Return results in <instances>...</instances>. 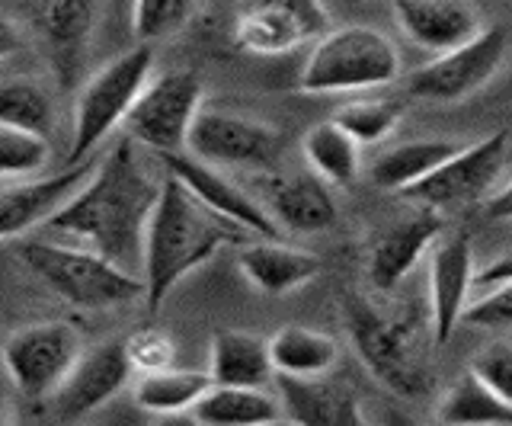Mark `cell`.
Masks as SVG:
<instances>
[{
    "label": "cell",
    "instance_id": "obj_37",
    "mask_svg": "<svg viewBox=\"0 0 512 426\" xmlns=\"http://www.w3.org/2000/svg\"><path fill=\"white\" fill-rule=\"evenodd\" d=\"M509 279H512V250L503 257L490 260L484 270H477L474 286L484 292V289H493V286H500V282H509Z\"/></svg>",
    "mask_w": 512,
    "mask_h": 426
},
{
    "label": "cell",
    "instance_id": "obj_23",
    "mask_svg": "<svg viewBox=\"0 0 512 426\" xmlns=\"http://www.w3.org/2000/svg\"><path fill=\"white\" fill-rule=\"evenodd\" d=\"M208 372H212L215 385L266 388L276 378L269 340L247 334V330H221V334L212 337Z\"/></svg>",
    "mask_w": 512,
    "mask_h": 426
},
{
    "label": "cell",
    "instance_id": "obj_5",
    "mask_svg": "<svg viewBox=\"0 0 512 426\" xmlns=\"http://www.w3.org/2000/svg\"><path fill=\"white\" fill-rule=\"evenodd\" d=\"M400 77V55L394 42L375 26H336L304 61L301 90L346 93L394 84Z\"/></svg>",
    "mask_w": 512,
    "mask_h": 426
},
{
    "label": "cell",
    "instance_id": "obj_41",
    "mask_svg": "<svg viewBox=\"0 0 512 426\" xmlns=\"http://www.w3.org/2000/svg\"><path fill=\"white\" fill-rule=\"evenodd\" d=\"M263 426H295L288 417H279V420H272V423H263Z\"/></svg>",
    "mask_w": 512,
    "mask_h": 426
},
{
    "label": "cell",
    "instance_id": "obj_20",
    "mask_svg": "<svg viewBox=\"0 0 512 426\" xmlns=\"http://www.w3.org/2000/svg\"><path fill=\"white\" fill-rule=\"evenodd\" d=\"M404 36L420 49L445 55L480 33V17L468 0H394Z\"/></svg>",
    "mask_w": 512,
    "mask_h": 426
},
{
    "label": "cell",
    "instance_id": "obj_34",
    "mask_svg": "<svg viewBox=\"0 0 512 426\" xmlns=\"http://www.w3.org/2000/svg\"><path fill=\"white\" fill-rule=\"evenodd\" d=\"M125 353H128V362H132V369L138 375H154V372L173 369L176 346L164 330L144 327V330H135V334L125 340Z\"/></svg>",
    "mask_w": 512,
    "mask_h": 426
},
{
    "label": "cell",
    "instance_id": "obj_7",
    "mask_svg": "<svg viewBox=\"0 0 512 426\" xmlns=\"http://www.w3.org/2000/svg\"><path fill=\"white\" fill-rule=\"evenodd\" d=\"M202 109V81L196 71H167L141 90L132 113L125 116V135L141 148L160 154L186 151V141Z\"/></svg>",
    "mask_w": 512,
    "mask_h": 426
},
{
    "label": "cell",
    "instance_id": "obj_10",
    "mask_svg": "<svg viewBox=\"0 0 512 426\" xmlns=\"http://www.w3.org/2000/svg\"><path fill=\"white\" fill-rule=\"evenodd\" d=\"M509 154V132L500 129L487 138L474 141V145L461 148L455 157L432 170L426 180H420L416 186L404 189L400 199H407L413 205H423V209H461V205H471L480 199H490V189L496 186V177L503 173Z\"/></svg>",
    "mask_w": 512,
    "mask_h": 426
},
{
    "label": "cell",
    "instance_id": "obj_33",
    "mask_svg": "<svg viewBox=\"0 0 512 426\" xmlns=\"http://www.w3.org/2000/svg\"><path fill=\"white\" fill-rule=\"evenodd\" d=\"M48 154L52 148H48L45 135L0 125V173H4V180L36 173L48 161Z\"/></svg>",
    "mask_w": 512,
    "mask_h": 426
},
{
    "label": "cell",
    "instance_id": "obj_19",
    "mask_svg": "<svg viewBox=\"0 0 512 426\" xmlns=\"http://www.w3.org/2000/svg\"><path fill=\"white\" fill-rule=\"evenodd\" d=\"M32 26L52 61V71L61 87H71L84 68L90 29H93V0H42L36 7Z\"/></svg>",
    "mask_w": 512,
    "mask_h": 426
},
{
    "label": "cell",
    "instance_id": "obj_16",
    "mask_svg": "<svg viewBox=\"0 0 512 426\" xmlns=\"http://www.w3.org/2000/svg\"><path fill=\"white\" fill-rule=\"evenodd\" d=\"M132 372L135 369H132V362H128L125 340H109L80 356L71 375L64 378L61 388L48 401H52L55 414L64 420L93 414L96 407H103L106 401L116 398L128 385V375Z\"/></svg>",
    "mask_w": 512,
    "mask_h": 426
},
{
    "label": "cell",
    "instance_id": "obj_35",
    "mask_svg": "<svg viewBox=\"0 0 512 426\" xmlns=\"http://www.w3.org/2000/svg\"><path fill=\"white\" fill-rule=\"evenodd\" d=\"M471 372L512 407V343L484 346V350L474 356Z\"/></svg>",
    "mask_w": 512,
    "mask_h": 426
},
{
    "label": "cell",
    "instance_id": "obj_15",
    "mask_svg": "<svg viewBox=\"0 0 512 426\" xmlns=\"http://www.w3.org/2000/svg\"><path fill=\"white\" fill-rule=\"evenodd\" d=\"M100 161L90 157L84 164L64 167L55 177L45 180H26V183H7L0 196V234L13 241L16 234H26L36 225H48L52 218L68 205L84 183L96 173Z\"/></svg>",
    "mask_w": 512,
    "mask_h": 426
},
{
    "label": "cell",
    "instance_id": "obj_26",
    "mask_svg": "<svg viewBox=\"0 0 512 426\" xmlns=\"http://www.w3.org/2000/svg\"><path fill=\"white\" fill-rule=\"evenodd\" d=\"M436 417L442 426H512V407L468 369L442 391Z\"/></svg>",
    "mask_w": 512,
    "mask_h": 426
},
{
    "label": "cell",
    "instance_id": "obj_14",
    "mask_svg": "<svg viewBox=\"0 0 512 426\" xmlns=\"http://www.w3.org/2000/svg\"><path fill=\"white\" fill-rule=\"evenodd\" d=\"M477 279L474 244L468 231H452L436 244L429 257V321L436 343H448L455 327L464 321L468 298Z\"/></svg>",
    "mask_w": 512,
    "mask_h": 426
},
{
    "label": "cell",
    "instance_id": "obj_3",
    "mask_svg": "<svg viewBox=\"0 0 512 426\" xmlns=\"http://www.w3.org/2000/svg\"><path fill=\"white\" fill-rule=\"evenodd\" d=\"M20 257L48 289L74 308H112L148 292L141 276H132L90 247L26 241L20 244Z\"/></svg>",
    "mask_w": 512,
    "mask_h": 426
},
{
    "label": "cell",
    "instance_id": "obj_32",
    "mask_svg": "<svg viewBox=\"0 0 512 426\" xmlns=\"http://www.w3.org/2000/svg\"><path fill=\"white\" fill-rule=\"evenodd\" d=\"M199 0H135L132 29L141 45L176 36L196 17Z\"/></svg>",
    "mask_w": 512,
    "mask_h": 426
},
{
    "label": "cell",
    "instance_id": "obj_11",
    "mask_svg": "<svg viewBox=\"0 0 512 426\" xmlns=\"http://www.w3.org/2000/svg\"><path fill=\"white\" fill-rule=\"evenodd\" d=\"M330 29L324 0H237L231 39L250 55H285Z\"/></svg>",
    "mask_w": 512,
    "mask_h": 426
},
{
    "label": "cell",
    "instance_id": "obj_29",
    "mask_svg": "<svg viewBox=\"0 0 512 426\" xmlns=\"http://www.w3.org/2000/svg\"><path fill=\"white\" fill-rule=\"evenodd\" d=\"M301 148H304V157H308V164L324 183L349 186L356 180L362 145L352 135H346L333 119L314 125V129L304 135Z\"/></svg>",
    "mask_w": 512,
    "mask_h": 426
},
{
    "label": "cell",
    "instance_id": "obj_24",
    "mask_svg": "<svg viewBox=\"0 0 512 426\" xmlns=\"http://www.w3.org/2000/svg\"><path fill=\"white\" fill-rule=\"evenodd\" d=\"M461 151L458 141L448 138H420V141H404L384 151L378 161L368 167V180H372L384 193H404V189L426 180L432 170H439L448 157Z\"/></svg>",
    "mask_w": 512,
    "mask_h": 426
},
{
    "label": "cell",
    "instance_id": "obj_25",
    "mask_svg": "<svg viewBox=\"0 0 512 426\" xmlns=\"http://www.w3.org/2000/svg\"><path fill=\"white\" fill-rule=\"evenodd\" d=\"M212 388H215V378L208 369H164V372L138 378L135 404L154 417L186 414V410H196L199 401Z\"/></svg>",
    "mask_w": 512,
    "mask_h": 426
},
{
    "label": "cell",
    "instance_id": "obj_27",
    "mask_svg": "<svg viewBox=\"0 0 512 426\" xmlns=\"http://www.w3.org/2000/svg\"><path fill=\"white\" fill-rule=\"evenodd\" d=\"M272 366L276 375L288 378H317L330 375V369L340 359V346L333 337L320 334L311 327H282L269 337Z\"/></svg>",
    "mask_w": 512,
    "mask_h": 426
},
{
    "label": "cell",
    "instance_id": "obj_4",
    "mask_svg": "<svg viewBox=\"0 0 512 426\" xmlns=\"http://www.w3.org/2000/svg\"><path fill=\"white\" fill-rule=\"evenodd\" d=\"M346 327L365 369L384 388L400 398H420L429 388V372L423 359V346L416 337V324L404 314L381 311L362 295L346 298Z\"/></svg>",
    "mask_w": 512,
    "mask_h": 426
},
{
    "label": "cell",
    "instance_id": "obj_2",
    "mask_svg": "<svg viewBox=\"0 0 512 426\" xmlns=\"http://www.w3.org/2000/svg\"><path fill=\"white\" fill-rule=\"evenodd\" d=\"M237 241V225L199 202L189 189L164 170V189H160L157 209L148 225V241H144V305L148 314L164 308L170 292L180 282L212 260L218 250Z\"/></svg>",
    "mask_w": 512,
    "mask_h": 426
},
{
    "label": "cell",
    "instance_id": "obj_17",
    "mask_svg": "<svg viewBox=\"0 0 512 426\" xmlns=\"http://www.w3.org/2000/svg\"><path fill=\"white\" fill-rule=\"evenodd\" d=\"M442 231V215L436 209H423V205L404 215L400 222L388 225L372 244V254H368V282L378 292H391L394 286H400L416 270L426 250L442 238Z\"/></svg>",
    "mask_w": 512,
    "mask_h": 426
},
{
    "label": "cell",
    "instance_id": "obj_28",
    "mask_svg": "<svg viewBox=\"0 0 512 426\" xmlns=\"http://www.w3.org/2000/svg\"><path fill=\"white\" fill-rule=\"evenodd\" d=\"M202 426H263L285 417L279 394L269 388H231L215 385L196 407Z\"/></svg>",
    "mask_w": 512,
    "mask_h": 426
},
{
    "label": "cell",
    "instance_id": "obj_30",
    "mask_svg": "<svg viewBox=\"0 0 512 426\" xmlns=\"http://www.w3.org/2000/svg\"><path fill=\"white\" fill-rule=\"evenodd\" d=\"M55 119V103L52 97L32 81H7L0 90V125L10 129L36 132L48 138Z\"/></svg>",
    "mask_w": 512,
    "mask_h": 426
},
{
    "label": "cell",
    "instance_id": "obj_31",
    "mask_svg": "<svg viewBox=\"0 0 512 426\" xmlns=\"http://www.w3.org/2000/svg\"><path fill=\"white\" fill-rule=\"evenodd\" d=\"M400 116H404V106L397 100H356L336 109L333 122L359 145H375L397 129Z\"/></svg>",
    "mask_w": 512,
    "mask_h": 426
},
{
    "label": "cell",
    "instance_id": "obj_22",
    "mask_svg": "<svg viewBox=\"0 0 512 426\" xmlns=\"http://www.w3.org/2000/svg\"><path fill=\"white\" fill-rule=\"evenodd\" d=\"M237 266L253 289H260L263 295H272V298L308 286L320 273V260L308 254V250L285 247L279 241H266V238L240 247Z\"/></svg>",
    "mask_w": 512,
    "mask_h": 426
},
{
    "label": "cell",
    "instance_id": "obj_38",
    "mask_svg": "<svg viewBox=\"0 0 512 426\" xmlns=\"http://www.w3.org/2000/svg\"><path fill=\"white\" fill-rule=\"evenodd\" d=\"M484 218L487 222H512V183L496 189V193L484 202Z\"/></svg>",
    "mask_w": 512,
    "mask_h": 426
},
{
    "label": "cell",
    "instance_id": "obj_6",
    "mask_svg": "<svg viewBox=\"0 0 512 426\" xmlns=\"http://www.w3.org/2000/svg\"><path fill=\"white\" fill-rule=\"evenodd\" d=\"M151 68V45H138V49L109 61L103 71H96L80 87L74 103V138L68 151V167L90 161L93 151L112 135V129L125 122L135 100L141 97V90L151 84Z\"/></svg>",
    "mask_w": 512,
    "mask_h": 426
},
{
    "label": "cell",
    "instance_id": "obj_9",
    "mask_svg": "<svg viewBox=\"0 0 512 426\" xmlns=\"http://www.w3.org/2000/svg\"><path fill=\"white\" fill-rule=\"evenodd\" d=\"M506 52L509 29L487 26L471 42H464L445 55H436V61L416 68L407 77V93L429 103H458L493 81L496 71L503 68Z\"/></svg>",
    "mask_w": 512,
    "mask_h": 426
},
{
    "label": "cell",
    "instance_id": "obj_39",
    "mask_svg": "<svg viewBox=\"0 0 512 426\" xmlns=\"http://www.w3.org/2000/svg\"><path fill=\"white\" fill-rule=\"evenodd\" d=\"M151 426H202V420L196 417V410H186V414H164V417H157Z\"/></svg>",
    "mask_w": 512,
    "mask_h": 426
},
{
    "label": "cell",
    "instance_id": "obj_21",
    "mask_svg": "<svg viewBox=\"0 0 512 426\" xmlns=\"http://www.w3.org/2000/svg\"><path fill=\"white\" fill-rule=\"evenodd\" d=\"M266 212L276 225L292 234H320L336 225V202L327 183L308 173H288V177H266Z\"/></svg>",
    "mask_w": 512,
    "mask_h": 426
},
{
    "label": "cell",
    "instance_id": "obj_36",
    "mask_svg": "<svg viewBox=\"0 0 512 426\" xmlns=\"http://www.w3.org/2000/svg\"><path fill=\"white\" fill-rule=\"evenodd\" d=\"M464 324L484 327V330H509L512 327V279L500 286L484 289L477 302L464 311Z\"/></svg>",
    "mask_w": 512,
    "mask_h": 426
},
{
    "label": "cell",
    "instance_id": "obj_8",
    "mask_svg": "<svg viewBox=\"0 0 512 426\" xmlns=\"http://www.w3.org/2000/svg\"><path fill=\"white\" fill-rule=\"evenodd\" d=\"M282 148L285 138L279 129L218 106L199 109L186 141V151L205 164L247 170H276Z\"/></svg>",
    "mask_w": 512,
    "mask_h": 426
},
{
    "label": "cell",
    "instance_id": "obj_40",
    "mask_svg": "<svg viewBox=\"0 0 512 426\" xmlns=\"http://www.w3.org/2000/svg\"><path fill=\"white\" fill-rule=\"evenodd\" d=\"M384 426H420L416 420H410L404 410H397V407H388V414H384Z\"/></svg>",
    "mask_w": 512,
    "mask_h": 426
},
{
    "label": "cell",
    "instance_id": "obj_1",
    "mask_svg": "<svg viewBox=\"0 0 512 426\" xmlns=\"http://www.w3.org/2000/svg\"><path fill=\"white\" fill-rule=\"evenodd\" d=\"M138 148V141L128 135L119 138L84 189L45 225L55 234L87 241L90 250L128 273L144 266L148 225L164 189V180H154L144 167Z\"/></svg>",
    "mask_w": 512,
    "mask_h": 426
},
{
    "label": "cell",
    "instance_id": "obj_12",
    "mask_svg": "<svg viewBox=\"0 0 512 426\" xmlns=\"http://www.w3.org/2000/svg\"><path fill=\"white\" fill-rule=\"evenodd\" d=\"M80 356H84L80 334L64 321H42V324L20 327L4 343L7 372L13 378V385L29 401L52 398L64 378L71 375Z\"/></svg>",
    "mask_w": 512,
    "mask_h": 426
},
{
    "label": "cell",
    "instance_id": "obj_18",
    "mask_svg": "<svg viewBox=\"0 0 512 426\" xmlns=\"http://www.w3.org/2000/svg\"><path fill=\"white\" fill-rule=\"evenodd\" d=\"M282 414L295 426H368L359 394L346 378L276 375Z\"/></svg>",
    "mask_w": 512,
    "mask_h": 426
},
{
    "label": "cell",
    "instance_id": "obj_13",
    "mask_svg": "<svg viewBox=\"0 0 512 426\" xmlns=\"http://www.w3.org/2000/svg\"><path fill=\"white\" fill-rule=\"evenodd\" d=\"M157 161L167 173H173V177L180 180L199 202H205L208 209L218 212L221 218H228V222L237 225L240 231H253L256 238L279 241L282 228L276 225V218L266 212V205L256 202L247 189H240L231 177H224L221 167L205 164V161H199V157H192L189 151L160 154Z\"/></svg>",
    "mask_w": 512,
    "mask_h": 426
}]
</instances>
